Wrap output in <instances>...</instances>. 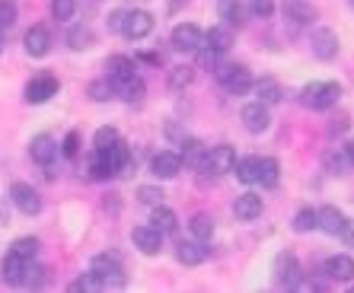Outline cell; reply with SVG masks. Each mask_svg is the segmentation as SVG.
I'll use <instances>...</instances> for the list:
<instances>
[{"mask_svg":"<svg viewBox=\"0 0 354 293\" xmlns=\"http://www.w3.org/2000/svg\"><path fill=\"white\" fill-rule=\"evenodd\" d=\"M0 227H10V204H7V198H0Z\"/></svg>","mask_w":354,"mask_h":293,"instance_id":"53","label":"cell"},{"mask_svg":"<svg viewBox=\"0 0 354 293\" xmlns=\"http://www.w3.org/2000/svg\"><path fill=\"white\" fill-rule=\"evenodd\" d=\"M19 19L17 13V3L13 0H0V32H7V29H13Z\"/></svg>","mask_w":354,"mask_h":293,"instance_id":"43","label":"cell"},{"mask_svg":"<svg viewBox=\"0 0 354 293\" xmlns=\"http://www.w3.org/2000/svg\"><path fill=\"white\" fill-rule=\"evenodd\" d=\"M39 249H41V243L35 236H19V239H13V245H10V252H17L19 258H26V261H32L35 255H39Z\"/></svg>","mask_w":354,"mask_h":293,"instance_id":"36","label":"cell"},{"mask_svg":"<svg viewBox=\"0 0 354 293\" xmlns=\"http://www.w3.org/2000/svg\"><path fill=\"white\" fill-rule=\"evenodd\" d=\"M102 207H106V211H112V214H118V195H115V191H112V195H106Z\"/></svg>","mask_w":354,"mask_h":293,"instance_id":"54","label":"cell"},{"mask_svg":"<svg viewBox=\"0 0 354 293\" xmlns=\"http://www.w3.org/2000/svg\"><path fill=\"white\" fill-rule=\"evenodd\" d=\"M256 93L259 102H265V106H278L281 99H284V86H281L274 77H262V80H252V90Z\"/></svg>","mask_w":354,"mask_h":293,"instance_id":"21","label":"cell"},{"mask_svg":"<svg viewBox=\"0 0 354 293\" xmlns=\"http://www.w3.org/2000/svg\"><path fill=\"white\" fill-rule=\"evenodd\" d=\"M233 41H236V35H233V29L227 23H217L205 32V45H211V48L221 51V55H227V51L233 48Z\"/></svg>","mask_w":354,"mask_h":293,"instance_id":"24","label":"cell"},{"mask_svg":"<svg viewBox=\"0 0 354 293\" xmlns=\"http://www.w3.org/2000/svg\"><path fill=\"white\" fill-rule=\"evenodd\" d=\"M118 138H122V134H118L115 128H109V124H106V128H99L96 134H93V146H96V150H106V146H112Z\"/></svg>","mask_w":354,"mask_h":293,"instance_id":"46","label":"cell"},{"mask_svg":"<svg viewBox=\"0 0 354 293\" xmlns=\"http://www.w3.org/2000/svg\"><path fill=\"white\" fill-rule=\"evenodd\" d=\"M10 204H13L19 214H26V217L41 214V195L32 185H26V182H13V185H10Z\"/></svg>","mask_w":354,"mask_h":293,"instance_id":"9","label":"cell"},{"mask_svg":"<svg viewBox=\"0 0 354 293\" xmlns=\"http://www.w3.org/2000/svg\"><path fill=\"white\" fill-rule=\"evenodd\" d=\"M348 3H351V7H354V0H348Z\"/></svg>","mask_w":354,"mask_h":293,"instance_id":"58","label":"cell"},{"mask_svg":"<svg viewBox=\"0 0 354 293\" xmlns=\"http://www.w3.org/2000/svg\"><path fill=\"white\" fill-rule=\"evenodd\" d=\"M239 122H243V128L249 134H265V131L272 128V112H268L265 102L252 99V102H246V106L239 108Z\"/></svg>","mask_w":354,"mask_h":293,"instance_id":"8","label":"cell"},{"mask_svg":"<svg viewBox=\"0 0 354 293\" xmlns=\"http://www.w3.org/2000/svg\"><path fill=\"white\" fill-rule=\"evenodd\" d=\"M86 93H90L93 102H109V99H115V93H112V83L102 77V80H93L90 86H86Z\"/></svg>","mask_w":354,"mask_h":293,"instance_id":"41","label":"cell"},{"mask_svg":"<svg viewBox=\"0 0 354 293\" xmlns=\"http://www.w3.org/2000/svg\"><path fill=\"white\" fill-rule=\"evenodd\" d=\"M342 83H332V80H313L306 83L304 90H300V102L306 108H313V112H329V108L338 106V99H342Z\"/></svg>","mask_w":354,"mask_h":293,"instance_id":"1","label":"cell"},{"mask_svg":"<svg viewBox=\"0 0 354 293\" xmlns=\"http://www.w3.org/2000/svg\"><path fill=\"white\" fill-rule=\"evenodd\" d=\"M217 17L221 23H227L230 29H239V26L246 23V3L243 0H217Z\"/></svg>","mask_w":354,"mask_h":293,"instance_id":"22","label":"cell"},{"mask_svg":"<svg viewBox=\"0 0 354 293\" xmlns=\"http://www.w3.org/2000/svg\"><path fill=\"white\" fill-rule=\"evenodd\" d=\"M179 172H182V160L176 150H160V153L150 156V176L157 182H169V179H176Z\"/></svg>","mask_w":354,"mask_h":293,"instance_id":"12","label":"cell"},{"mask_svg":"<svg viewBox=\"0 0 354 293\" xmlns=\"http://www.w3.org/2000/svg\"><path fill=\"white\" fill-rule=\"evenodd\" d=\"M195 55H198V64L205 67V70H211V67H214L217 61H221V51H214L211 45H201V48H198Z\"/></svg>","mask_w":354,"mask_h":293,"instance_id":"48","label":"cell"},{"mask_svg":"<svg viewBox=\"0 0 354 293\" xmlns=\"http://www.w3.org/2000/svg\"><path fill=\"white\" fill-rule=\"evenodd\" d=\"M122 17H124V10H112L106 17V26H109V32H118V26H122Z\"/></svg>","mask_w":354,"mask_h":293,"instance_id":"51","label":"cell"},{"mask_svg":"<svg viewBox=\"0 0 354 293\" xmlns=\"http://www.w3.org/2000/svg\"><path fill=\"white\" fill-rule=\"evenodd\" d=\"M169 45H173V51H179V55H195V51L205 45V29L195 23H179L173 29V35H169Z\"/></svg>","mask_w":354,"mask_h":293,"instance_id":"7","label":"cell"},{"mask_svg":"<svg viewBox=\"0 0 354 293\" xmlns=\"http://www.w3.org/2000/svg\"><path fill=\"white\" fill-rule=\"evenodd\" d=\"M326 169H329L332 176H348V172H354L351 166H348L345 153H342V146H335V150H329V153H326Z\"/></svg>","mask_w":354,"mask_h":293,"instance_id":"38","label":"cell"},{"mask_svg":"<svg viewBox=\"0 0 354 293\" xmlns=\"http://www.w3.org/2000/svg\"><path fill=\"white\" fill-rule=\"evenodd\" d=\"M131 243L140 255H160L163 252V233L153 229L150 223H140V227L131 229Z\"/></svg>","mask_w":354,"mask_h":293,"instance_id":"14","label":"cell"},{"mask_svg":"<svg viewBox=\"0 0 354 293\" xmlns=\"http://www.w3.org/2000/svg\"><path fill=\"white\" fill-rule=\"evenodd\" d=\"M23 45H26V55L29 57H45L55 41H51V32L45 26H32V29L23 35Z\"/></svg>","mask_w":354,"mask_h":293,"instance_id":"18","label":"cell"},{"mask_svg":"<svg viewBox=\"0 0 354 293\" xmlns=\"http://www.w3.org/2000/svg\"><path fill=\"white\" fill-rule=\"evenodd\" d=\"M223 90L230 93V96H246L249 90H252V73H249L246 64H236L230 70V77L223 80Z\"/></svg>","mask_w":354,"mask_h":293,"instance_id":"25","label":"cell"},{"mask_svg":"<svg viewBox=\"0 0 354 293\" xmlns=\"http://www.w3.org/2000/svg\"><path fill=\"white\" fill-rule=\"evenodd\" d=\"M189 233L195 239H201V243H211V236H214V217L207 211H198V214H192V220H189Z\"/></svg>","mask_w":354,"mask_h":293,"instance_id":"32","label":"cell"},{"mask_svg":"<svg viewBox=\"0 0 354 293\" xmlns=\"http://www.w3.org/2000/svg\"><path fill=\"white\" fill-rule=\"evenodd\" d=\"M48 284V268H41V265H35L32 261H26V274H23V287H32V290H39V287Z\"/></svg>","mask_w":354,"mask_h":293,"instance_id":"35","label":"cell"},{"mask_svg":"<svg viewBox=\"0 0 354 293\" xmlns=\"http://www.w3.org/2000/svg\"><path fill=\"white\" fill-rule=\"evenodd\" d=\"M265 211V201L259 191H243V195L233 201V217L243 220V223H249V220H259Z\"/></svg>","mask_w":354,"mask_h":293,"instance_id":"16","label":"cell"},{"mask_svg":"<svg viewBox=\"0 0 354 293\" xmlns=\"http://www.w3.org/2000/svg\"><path fill=\"white\" fill-rule=\"evenodd\" d=\"M166 138H169V140H176V144H179V140L185 138V134H182V131L176 128V124H166Z\"/></svg>","mask_w":354,"mask_h":293,"instance_id":"56","label":"cell"},{"mask_svg":"<svg viewBox=\"0 0 354 293\" xmlns=\"http://www.w3.org/2000/svg\"><path fill=\"white\" fill-rule=\"evenodd\" d=\"M58 140L51 138V134H35L32 140H29V156H32V163L39 166H51L55 160H58Z\"/></svg>","mask_w":354,"mask_h":293,"instance_id":"15","label":"cell"},{"mask_svg":"<svg viewBox=\"0 0 354 293\" xmlns=\"http://www.w3.org/2000/svg\"><path fill=\"white\" fill-rule=\"evenodd\" d=\"M134 198H138V204H144V207H153V204H163V188L160 185H140L138 191H134Z\"/></svg>","mask_w":354,"mask_h":293,"instance_id":"39","label":"cell"},{"mask_svg":"<svg viewBox=\"0 0 354 293\" xmlns=\"http://www.w3.org/2000/svg\"><path fill=\"white\" fill-rule=\"evenodd\" d=\"M256 169H259V156H243V160L233 163V176L243 185H256Z\"/></svg>","mask_w":354,"mask_h":293,"instance_id":"34","label":"cell"},{"mask_svg":"<svg viewBox=\"0 0 354 293\" xmlns=\"http://www.w3.org/2000/svg\"><path fill=\"white\" fill-rule=\"evenodd\" d=\"M0 274L10 287H23V274H26V258H19L17 252L3 255V265H0Z\"/></svg>","mask_w":354,"mask_h":293,"instance_id":"30","label":"cell"},{"mask_svg":"<svg viewBox=\"0 0 354 293\" xmlns=\"http://www.w3.org/2000/svg\"><path fill=\"white\" fill-rule=\"evenodd\" d=\"M290 227H294V233H313L316 229V211L313 207H300V211L294 214V220H290Z\"/></svg>","mask_w":354,"mask_h":293,"instance_id":"37","label":"cell"},{"mask_svg":"<svg viewBox=\"0 0 354 293\" xmlns=\"http://www.w3.org/2000/svg\"><path fill=\"white\" fill-rule=\"evenodd\" d=\"M58 150L67 156V160H74L80 153V131H67V138L58 144Z\"/></svg>","mask_w":354,"mask_h":293,"instance_id":"47","label":"cell"},{"mask_svg":"<svg viewBox=\"0 0 354 293\" xmlns=\"http://www.w3.org/2000/svg\"><path fill=\"white\" fill-rule=\"evenodd\" d=\"M322 277L329 281V284H351L354 281V258L351 255H329V258L322 261Z\"/></svg>","mask_w":354,"mask_h":293,"instance_id":"11","label":"cell"},{"mask_svg":"<svg viewBox=\"0 0 354 293\" xmlns=\"http://www.w3.org/2000/svg\"><path fill=\"white\" fill-rule=\"evenodd\" d=\"M112 93H115V99H124V102H140L144 93H147V86L140 80V73H134V77H128V80H122V83H112Z\"/></svg>","mask_w":354,"mask_h":293,"instance_id":"28","label":"cell"},{"mask_svg":"<svg viewBox=\"0 0 354 293\" xmlns=\"http://www.w3.org/2000/svg\"><path fill=\"white\" fill-rule=\"evenodd\" d=\"M90 274L99 281V287H102V290H122V287L128 284L122 258H118V255H112V252L96 255V258L90 261Z\"/></svg>","mask_w":354,"mask_h":293,"instance_id":"2","label":"cell"},{"mask_svg":"<svg viewBox=\"0 0 354 293\" xmlns=\"http://www.w3.org/2000/svg\"><path fill=\"white\" fill-rule=\"evenodd\" d=\"M310 51H313V57H319V61H335L338 51H342V41H338V35L332 32V29L319 26V29L310 32Z\"/></svg>","mask_w":354,"mask_h":293,"instance_id":"10","label":"cell"},{"mask_svg":"<svg viewBox=\"0 0 354 293\" xmlns=\"http://www.w3.org/2000/svg\"><path fill=\"white\" fill-rule=\"evenodd\" d=\"M189 7V0H166V10L169 13H179V10H185Z\"/></svg>","mask_w":354,"mask_h":293,"instance_id":"55","label":"cell"},{"mask_svg":"<svg viewBox=\"0 0 354 293\" xmlns=\"http://www.w3.org/2000/svg\"><path fill=\"white\" fill-rule=\"evenodd\" d=\"M153 26H157V19H153V13H147V10H124L118 32H122L124 39L140 41V39H147V35L153 32Z\"/></svg>","mask_w":354,"mask_h":293,"instance_id":"5","label":"cell"},{"mask_svg":"<svg viewBox=\"0 0 354 293\" xmlns=\"http://www.w3.org/2000/svg\"><path fill=\"white\" fill-rule=\"evenodd\" d=\"M342 153H345L348 166H351V169H354V138H348L345 144H342Z\"/></svg>","mask_w":354,"mask_h":293,"instance_id":"52","label":"cell"},{"mask_svg":"<svg viewBox=\"0 0 354 293\" xmlns=\"http://www.w3.org/2000/svg\"><path fill=\"white\" fill-rule=\"evenodd\" d=\"M348 128H351V115H348L345 108H338L329 118V134L332 138H342V134H348Z\"/></svg>","mask_w":354,"mask_h":293,"instance_id":"45","label":"cell"},{"mask_svg":"<svg viewBox=\"0 0 354 293\" xmlns=\"http://www.w3.org/2000/svg\"><path fill=\"white\" fill-rule=\"evenodd\" d=\"M205 150H207V146L201 144V140H198V138H189V134H185V138L179 140V150H176V153H179L182 166H192V169H198V163H201Z\"/></svg>","mask_w":354,"mask_h":293,"instance_id":"29","label":"cell"},{"mask_svg":"<svg viewBox=\"0 0 354 293\" xmlns=\"http://www.w3.org/2000/svg\"><path fill=\"white\" fill-rule=\"evenodd\" d=\"M274 10H278V7H274V0H249V3H246V13L252 19H272Z\"/></svg>","mask_w":354,"mask_h":293,"instance_id":"40","label":"cell"},{"mask_svg":"<svg viewBox=\"0 0 354 293\" xmlns=\"http://www.w3.org/2000/svg\"><path fill=\"white\" fill-rule=\"evenodd\" d=\"M284 19H290L294 26H313L319 19V10L310 0H284Z\"/></svg>","mask_w":354,"mask_h":293,"instance_id":"17","label":"cell"},{"mask_svg":"<svg viewBox=\"0 0 354 293\" xmlns=\"http://www.w3.org/2000/svg\"><path fill=\"white\" fill-rule=\"evenodd\" d=\"M86 172H90L93 182H109V179H115V169H112V163H109V156L102 153V150H96V146H93L90 160H86Z\"/></svg>","mask_w":354,"mask_h":293,"instance_id":"26","label":"cell"},{"mask_svg":"<svg viewBox=\"0 0 354 293\" xmlns=\"http://www.w3.org/2000/svg\"><path fill=\"white\" fill-rule=\"evenodd\" d=\"M281 182V163L274 156H259V169H256V185L262 188H278Z\"/></svg>","mask_w":354,"mask_h":293,"instance_id":"27","label":"cell"},{"mask_svg":"<svg viewBox=\"0 0 354 293\" xmlns=\"http://www.w3.org/2000/svg\"><path fill=\"white\" fill-rule=\"evenodd\" d=\"M272 281L278 290H297L304 284V268H300V258L294 252H278L272 265Z\"/></svg>","mask_w":354,"mask_h":293,"instance_id":"3","label":"cell"},{"mask_svg":"<svg viewBox=\"0 0 354 293\" xmlns=\"http://www.w3.org/2000/svg\"><path fill=\"white\" fill-rule=\"evenodd\" d=\"M233 163H236V150L230 144H217L205 150L198 169L207 172V176H227V172H233Z\"/></svg>","mask_w":354,"mask_h":293,"instance_id":"4","label":"cell"},{"mask_svg":"<svg viewBox=\"0 0 354 293\" xmlns=\"http://www.w3.org/2000/svg\"><path fill=\"white\" fill-rule=\"evenodd\" d=\"M342 223H345V214L338 211L335 204H326V207L316 211V229H322L326 236H338Z\"/></svg>","mask_w":354,"mask_h":293,"instance_id":"23","label":"cell"},{"mask_svg":"<svg viewBox=\"0 0 354 293\" xmlns=\"http://www.w3.org/2000/svg\"><path fill=\"white\" fill-rule=\"evenodd\" d=\"M138 73V61H131L128 55H112L106 61V80L109 83H122L128 80V77H134Z\"/></svg>","mask_w":354,"mask_h":293,"instance_id":"19","label":"cell"},{"mask_svg":"<svg viewBox=\"0 0 354 293\" xmlns=\"http://www.w3.org/2000/svg\"><path fill=\"white\" fill-rule=\"evenodd\" d=\"M338 239H342L348 249H354V220L345 217V223H342V229H338Z\"/></svg>","mask_w":354,"mask_h":293,"instance_id":"49","label":"cell"},{"mask_svg":"<svg viewBox=\"0 0 354 293\" xmlns=\"http://www.w3.org/2000/svg\"><path fill=\"white\" fill-rule=\"evenodd\" d=\"M150 227L160 229L163 236H173L176 229H179V217H176L173 207H166V204H153V207H150Z\"/></svg>","mask_w":354,"mask_h":293,"instance_id":"20","label":"cell"},{"mask_svg":"<svg viewBox=\"0 0 354 293\" xmlns=\"http://www.w3.org/2000/svg\"><path fill=\"white\" fill-rule=\"evenodd\" d=\"M67 45L74 51H90L96 45V32H93L90 26H71V32H67Z\"/></svg>","mask_w":354,"mask_h":293,"instance_id":"33","label":"cell"},{"mask_svg":"<svg viewBox=\"0 0 354 293\" xmlns=\"http://www.w3.org/2000/svg\"><path fill=\"white\" fill-rule=\"evenodd\" d=\"M207 255H211V249H207L201 239H179L176 243V261L179 265H185V268H198V265H205Z\"/></svg>","mask_w":354,"mask_h":293,"instance_id":"13","label":"cell"},{"mask_svg":"<svg viewBox=\"0 0 354 293\" xmlns=\"http://www.w3.org/2000/svg\"><path fill=\"white\" fill-rule=\"evenodd\" d=\"M67 290H71V293H93V290H102V287H99V281L90 274V271H86V274L74 277V281L67 284Z\"/></svg>","mask_w":354,"mask_h":293,"instance_id":"44","label":"cell"},{"mask_svg":"<svg viewBox=\"0 0 354 293\" xmlns=\"http://www.w3.org/2000/svg\"><path fill=\"white\" fill-rule=\"evenodd\" d=\"M192 83H195V64H176V67H169V73H166V86L173 93L189 90Z\"/></svg>","mask_w":354,"mask_h":293,"instance_id":"31","label":"cell"},{"mask_svg":"<svg viewBox=\"0 0 354 293\" xmlns=\"http://www.w3.org/2000/svg\"><path fill=\"white\" fill-rule=\"evenodd\" d=\"M74 13H77V0H51V17L58 19V23L74 19Z\"/></svg>","mask_w":354,"mask_h":293,"instance_id":"42","label":"cell"},{"mask_svg":"<svg viewBox=\"0 0 354 293\" xmlns=\"http://www.w3.org/2000/svg\"><path fill=\"white\" fill-rule=\"evenodd\" d=\"M3 48H7V35L0 32V55H3Z\"/></svg>","mask_w":354,"mask_h":293,"instance_id":"57","label":"cell"},{"mask_svg":"<svg viewBox=\"0 0 354 293\" xmlns=\"http://www.w3.org/2000/svg\"><path fill=\"white\" fill-rule=\"evenodd\" d=\"M58 90H61V83H58L55 73H35L32 80L26 83L23 96H26L29 106H41V102H48V99L58 96Z\"/></svg>","mask_w":354,"mask_h":293,"instance_id":"6","label":"cell"},{"mask_svg":"<svg viewBox=\"0 0 354 293\" xmlns=\"http://www.w3.org/2000/svg\"><path fill=\"white\" fill-rule=\"evenodd\" d=\"M134 169H138V160H134V153H131V156H128V160H124L122 166H118V172H115V176H118V179H131V176H134Z\"/></svg>","mask_w":354,"mask_h":293,"instance_id":"50","label":"cell"}]
</instances>
